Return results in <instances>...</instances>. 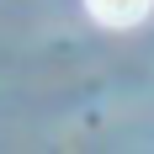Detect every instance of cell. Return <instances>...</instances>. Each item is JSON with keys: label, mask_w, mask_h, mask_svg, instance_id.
Segmentation results:
<instances>
[{"label": "cell", "mask_w": 154, "mask_h": 154, "mask_svg": "<svg viewBox=\"0 0 154 154\" xmlns=\"http://www.w3.org/2000/svg\"><path fill=\"white\" fill-rule=\"evenodd\" d=\"M154 0H85V11L101 21V27H138L149 16Z\"/></svg>", "instance_id": "1"}]
</instances>
